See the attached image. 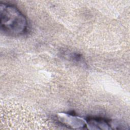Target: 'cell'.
<instances>
[{
    "instance_id": "1",
    "label": "cell",
    "mask_w": 130,
    "mask_h": 130,
    "mask_svg": "<svg viewBox=\"0 0 130 130\" xmlns=\"http://www.w3.org/2000/svg\"><path fill=\"white\" fill-rule=\"evenodd\" d=\"M1 28L5 34L19 36L25 33L28 22L25 16L13 5L1 3L0 6Z\"/></svg>"
}]
</instances>
